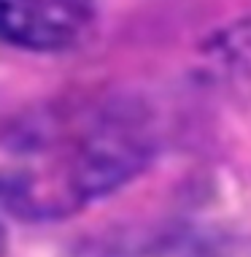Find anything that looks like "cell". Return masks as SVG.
Returning <instances> with one entry per match:
<instances>
[{
	"mask_svg": "<svg viewBox=\"0 0 251 257\" xmlns=\"http://www.w3.org/2000/svg\"><path fill=\"white\" fill-rule=\"evenodd\" d=\"M149 119L132 103L89 100L36 116L14 133L0 168L11 214L54 219L130 182L151 157Z\"/></svg>",
	"mask_w": 251,
	"mask_h": 257,
	"instance_id": "cell-1",
	"label": "cell"
},
{
	"mask_svg": "<svg viewBox=\"0 0 251 257\" xmlns=\"http://www.w3.org/2000/svg\"><path fill=\"white\" fill-rule=\"evenodd\" d=\"M95 0H0V41L27 52H65L95 25Z\"/></svg>",
	"mask_w": 251,
	"mask_h": 257,
	"instance_id": "cell-2",
	"label": "cell"
},
{
	"mask_svg": "<svg viewBox=\"0 0 251 257\" xmlns=\"http://www.w3.org/2000/svg\"><path fill=\"white\" fill-rule=\"evenodd\" d=\"M143 257H251V235L189 233L149 246Z\"/></svg>",
	"mask_w": 251,
	"mask_h": 257,
	"instance_id": "cell-3",
	"label": "cell"
},
{
	"mask_svg": "<svg viewBox=\"0 0 251 257\" xmlns=\"http://www.w3.org/2000/svg\"><path fill=\"white\" fill-rule=\"evenodd\" d=\"M221 54L238 65L251 68V25H240L221 38Z\"/></svg>",
	"mask_w": 251,
	"mask_h": 257,
	"instance_id": "cell-4",
	"label": "cell"
},
{
	"mask_svg": "<svg viewBox=\"0 0 251 257\" xmlns=\"http://www.w3.org/2000/svg\"><path fill=\"white\" fill-rule=\"evenodd\" d=\"M9 206H6V198L0 192V257H6V217H9Z\"/></svg>",
	"mask_w": 251,
	"mask_h": 257,
	"instance_id": "cell-5",
	"label": "cell"
}]
</instances>
